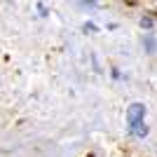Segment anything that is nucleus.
<instances>
[{
	"label": "nucleus",
	"mask_w": 157,
	"mask_h": 157,
	"mask_svg": "<svg viewBox=\"0 0 157 157\" xmlns=\"http://www.w3.org/2000/svg\"><path fill=\"white\" fill-rule=\"evenodd\" d=\"M85 2H96V0H85Z\"/></svg>",
	"instance_id": "obj_2"
},
{
	"label": "nucleus",
	"mask_w": 157,
	"mask_h": 157,
	"mask_svg": "<svg viewBox=\"0 0 157 157\" xmlns=\"http://www.w3.org/2000/svg\"><path fill=\"white\" fill-rule=\"evenodd\" d=\"M143 117H145V103H138V101L129 103V108H127V124H129L131 131L143 124Z\"/></svg>",
	"instance_id": "obj_1"
}]
</instances>
